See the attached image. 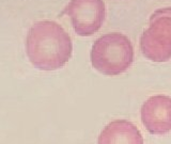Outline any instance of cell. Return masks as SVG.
Segmentation results:
<instances>
[{
	"mask_svg": "<svg viewBox=\"0 0 171 144\" xmlns=\"http://www.w3.org/2000/svg\"><path fill=\"white\" fill-rule=\"evenodd\" d=\"M140 114L148 132L157 136L168 134L171 130V98L165 95L150 97Z\"/></svg>",
	"mask_w": 171,
	"mask_h": 144,
	"instance_id": "277c9868",
	"label": "cell"
},
{
	"mask_svg": "<svg viewBox=\"0 0 171 144\" xmlns=\"http://www.w3.org/2000/svg\"><path fill=\"white\" fill-rule=\"evenodd\" d=\"M143 54L154 61H167L171 57V21L154 24L141 39Z\"/></svg>",
	"mask_w": 171,
	"mask_h": 144,
	"instance_id": "5b68a950",
	"label": "cell"
},
{
	"mask_svg": "<svg viewBox=\"0 0 171 144\" xmlns=\"http://www.w3.org/2000/svg\"><path fill=\"white\" fill-rule=\"evenodd\" d=\"M134 60L130 40L120 33L105 34L95 41L91 51V62L100 73L116 76L126 71Z\"/></svg>",
	"mask_w": 171,
	"mask_h": 144,
	"instance_id": "7a4b0ae2",
	"label": "cell"
},
{
	"mask_svg": "<svg viewBox=\"0 0 171 144\" xmlns=\"http://www.w3.org/2000/svg\"><path fill=\"white\" fill-rule=\"evenodd\" d=\"M73 28L79 35L96 32L104 21L105 7L102 0H72L65 9Z\"/></svg>",
	"mask_w": 171,
	"mask_h": 144,
	"instance_id": "3957f363",
	"label": "cell"
},
{
	"mask_svg": "<svg viewBox=\"0 0 171 144\" xmlns=\"http://www.w3.org/2000/svg\"><path fill=\"white\" fill-rule=\"evenodd\" d=\"M97 144H143V137L135 124L126 120H116L102 130Z\"/></svg>",
	"mask_w": 171,
	"mask_h": 144,
	"instance_id": "8992f818",
	"label": "cell"
},
{
	"mask_svg": "<svg viewBox=\"0 0 171 144\" xmlns=\"http://www.w3.org/2000/svg\"><path fill=\"white\" fill-rule=\"evenodd\" d=\"M27 56L34 66L43 71L61 69L71 59L72 41L59 24L37 21L29 29L26 40Z\"/></svg>",
	"mask_w": 171,
	"mask_h": 144,
	"instance_id": "6da1fadb",
	"label": "cell"
}]
</instances>
